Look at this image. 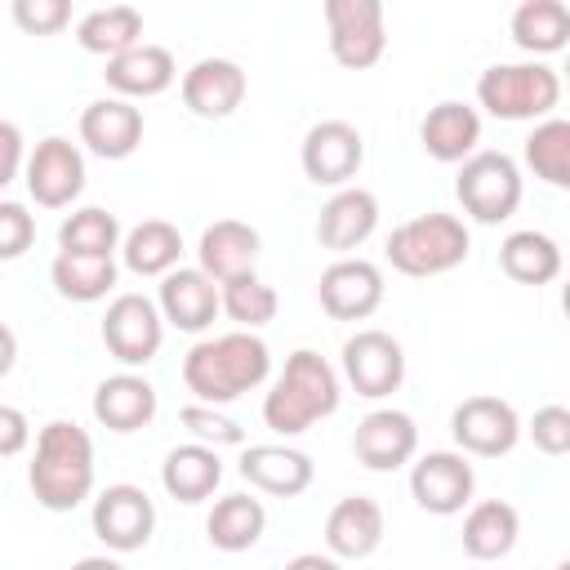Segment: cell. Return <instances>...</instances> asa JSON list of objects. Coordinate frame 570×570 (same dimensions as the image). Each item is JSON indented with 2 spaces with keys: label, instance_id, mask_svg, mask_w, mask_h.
I'll return each instance as SVG.
<instances>
[{
  "label": "cell",
  "instance_id": "1",
  "mask_svg": "<svg viewBox=\"0 0 570 570\" xmlns=\"http://www.w3.org/2000/svg\"><path fill=\"white\" fill-rule=\"evenodd\" d=\"M267 374H272V347L254 330L200 338L183 356V383L200 405H227L254 392Z\"/></svg>",
  "mask_w": 570,
  "mask_h": 570
},
{
  "label": "cell",
  "instance_id": "2",
  "mask_svg": "<svg viewBox=\"0 0 570 570\" xmlns=\"http://www.w3.org/2000/svg\"><path fill=\"white\" fill-rule=\"evenodd\" d=\"M27 485L45 512H71L94 494V441L80 423L53 419L36 436Z\"/></svg>",
  "mask_w": 570,
  "mask_h": 570
},
{
  "label": "cell",
  "instance_id": "3",
  "mask_svg": "<svg viewBox=\"0 0 570 570\" xmlns=\"http://www.w3.org/2000/svg\"><path fill=\"white\" fill-rule=\"evenodd\" d=\"M338 401H343V387H338L334 365L321 352L298 347L285 356L281 379L263 396V423L281 436H303L316 419H330Z\"/></svg>",
  "mask_w": 570,
  "mask_h": 570
},
{
  "label": "cell",
  "instance_id": "4",
  "mask_svg": "<svg viewBox=\"0 0 570 570\" xmlns=\"http://www.w3.org/2000/svg\"><path fill=\"white\" fill-rule=\"evenodd\" d=\"M472 249V236L463 227V218L454 214H419V218H405L392 236H387V263L401 272V276H441V272H454Z\"/></svg>",
  "mask_w": 570,
  "mask_h": 570
},
{
  "label": "cell",
  "instance_id": "5",
  "mask_svg": "<svg viewBox=\"0 0 570 570\" xmlns=\"http://www.w3.org/2000/svg\"><path fill=\"white\" fill-rule=\"evenodd\" d=\"M476 102L494 120H548L561 102V76L548 62H494L476 76Z\"/></svg>",
  "mask_w": 570,
  "mask_h": 570
},
{
  "label": "cell",
  "instance_id": "6",
  "mask_svg": "<svg viewBox=\"0 0 570 570\" xmlns=\"http://www.w3.org/2000/svg\"><path fill=\"white\" fill-rule=\"evenodd\" d=\"M521 165L508 151H476L459 165L454 196L476 223H503L521 205Z\"/></svg>",
  "mask_w": 570,
  "mask_h": 570
},
{
  "label": "cell",
  "instance_id": "7",
  "mask_svg": "<svg viewBox=\"0 0 570 570\" xmlns=\"http://www.w3.org/2000/svg\"><path fill=\"white\" fill-rule=\"evenodd\" d=\"M330 53L347 71H365L387 53V22L379 0H325Z\"/></svg>",
  "mask_w": 570,
  "mask_h": 570
},
{
  "label": "cell",
  "instance_id": "8",
  "mask_svg": "<svg viewBox=\"0 0 570 570\" xmlns=\"http://www.w3.org/2000/svg\"><path fill=\"white\" fill-rule=\"evenodd\" d=\"M102 343L129 370L156 361V352L165 343L160 303H151L147 294H116L107 303V316H102Z\"/></svg>",
  "mask_w": 570,
  "mask_h": 570
},
{
  "label": "cell",
  "instance_id": "9",
  "mask_svg": "<svg viewBox=\"0 0 570 570\" xmlns=\"http://www.w3.org/2000/svg\"><path fill=\"white\" fill-rule=\"evenodd\" d=\"M450 436L463 454L499 459L521 441V414L503 396H463L450 414Z\"/></svg>",
  "mask_w": 570,
  "mask_h": 570
},
{
  "label": "cell",
  "instance_id": "10",
  "mask_svg": "<svg viewBox=\"0 0 570 570\" xmlns=\"http://www.w3.org/2000/svg\"><path fill=\"white\" fill-rule=\"evenodd\" d=\"M94 534L111 548V552H138L151 543V530H156V503L142 485H129V481H116L107 485L98 499H94Z\"/></svg>",
  "mask_w": 570,
  "mask_h": 570
},
{
  "label": "cell",
  "instance_id": "11",
  "mask_svg": "<svg viewBox=\"0 0 570 570\" xmlns=\"http://www.w3.org/2000/svg\"><path fill=\"white\" fill-rule=\"evenodd\" d=\"M298 160H303V174L316 183V187H347L365 160V138L356 125L347 120H316L307 134H303V147H298Z\"/></svg>",
  "mask_w": 570,
  "mask_h": 570
},
{
  "label": "cell",
  "instance_id": "12",
  "mask_svg": "<svg viewBox=\"0 0 570 570\" xmlns=\"http://www.w3.org/2000/svg\"><path fill=\"white\" fill-rule=\"evenodd\" d=\"M80 191H85V151L62 134L40 138L27 156V196L45 209H67Z\"/></svg>",
  "mask_w": 570,
  "mask_h": 570
},
{
  "label": "cell",
  "instance_id": "13",
  "mask_svg": "<svg viewBox=\"0 0 570 570\" xmlns=\"http://www.w3.org/2000/svg\"><path fill=\"white\" fill-rule=\"evenodd\" d=\"M343 379L356 387V396H392L405 383V352L387 330H356L343 343Z\"/></svg>",
  "mask_w": 570,
  "mask_h": 570
},
{
  "label": "cell",
  "instance_id": "14",
  "mask_svg": "<svg viewBox=\"0 0 570 570\" xmlns=\"http://www.w3.org/2000/svg\"><path fill=\"white\" fill-rule=\"evenodd\" d=\"M476 490V472L463 454L454 450H428L414 468H410V494L423 512L432 517H454L472 503Z\"/></svg>",
  "mask_w": 570,
  "mask_h": 570
},
{
  "label": "cell",
  "instance_id": "15",
  "mask_svg": "<svg viewBox=\"0 0 570 570\" xmlns=\"http://www.w3.org/2000/svg\"><path fill=\"white\" fill-rule=\"evenodd\" d=\"M316 298L334 321H365L383 303V272L370 258H334L321 272Z\"/></svg>",
  "mask_w": 570,
  "mask_h": 570
},
{
  "label": "cell",
  "instance_id": "16",
  "mask_svg": "<svg viewBox=\"0 0 570 570\" xmlns=\"http://www.w3.org/2000/svg\"><path fill=\"white\" fill-rule=\"evenodd\" d=\"M160 316L183 330V334H200L214 325V316L223 312V285L214 276H205L200 267H174L169 276H160Z\"/></svg>",
  "mask_w": 570,
  "mask_h": 570
},
{
  "label": "cell",
  "instance_id": "17",
  "mask_svg": "<svg viewBox=\"0 0 570 570\" xmlns=\"http://www.w3.org/2000/svg\"><path fill=\"white\" fill-rule=\"evenodd\" d=\"M414 450H419V428L405 410H370L352 432V454L370 472H396L414 459Z\"/></svg>",
  "mask_w": 570,
  "mask_h": 570
},
{
  "label": "cell",
  "instance_id": "18",
  "mask_svg": "<svg viewBox=\"0 0 570 570\" xmlns=\"http://www.w3.org/2000/svg\"><path fill=\"white\" fill-rule=\"evenodd\" d=\"M245 71L232 58H200L183 71V102L200 120H227L245 102Z\"/></svg>",
  "mask_w": 570,
  "mask_h": 570
},
{
  "label": "cell",
  "instance_id": "19",
  "mask_svg": "<svg viewBox=\"0 0 570 570\" xmlns=\"http://www.w3.org/2000/svg\"><path fill=\"white\" fill-rule=\"evenodd\" d=\"M80 142L102 160H125L142 142V111L129 98H94L80 111Z\"/></svg>",
  "mask_w": 570,
  "mask_h": 570
},
{
  "label": "cell",
  "instance_id": "20",
  "mask_svg": "<svg viewBox=\"0 0 570 570\" xmlns=\"http://www.w3.org/2000/svg\"><path fill=\"white\" fill-rule=\"evenodd\" d=\"M379 227V196L365 191V187H343L334 191L325 205H321V218H316V240L334 254L347 258V249L365 245Z\"/></svg>",
  "mask_w": 570,
  "mask_h": 570
},
{
  "label": "cell",
  "instance_id": "21",
  "mask_svg": "<svg viewBox=\"0 0 570 570\" xmlns=\"http://www.w3.org/2000/svg\"><path fill=\"white\" fill-rule=\"evenodd\" d=\"M258 232L240 218H218L200 232V245H196V258H200V272L214 276L218 285L236 281V276H249L258 267Z\"/></svg>",
  "mask_w": 570,
  "mask_h": 570
},
{
  "label": "cell",
  "instance_id": "22",
  "mask_svg": "<svg viewBox=\"0 0 570 570\" xmlns=\"http://www.w3.org/2000/svg\"><path fill=\"white\" fill-rule=\"evenodd\" d=\"M236 472L254 490L276 494V499H298L312 485V476H316L312 459L303 450H294V445H245Z\"/></svg>",
  "mask_w": 570,
  "mask_h": 570
},
{
  "label": "cell",
  "instance_id": "23",
  "mask_svg": "<svg viewBox=\"0 0 570 570\" xmlns=\"http://www.w3.org/2000/svg\"><path fill=\"white\" fill-rule=\"evenodd\" d=\"M383 543V508L370 494H347L325 517V548L338 561H361Z\"/></svg>",
  "mask_w": 570,
  "mask_h": 570
},
{
  "label": "cell",
  "instance_id": "24",
  "mask_svg": "<svg viewBox=\"0 0 570 570\" xmlns=\"http://www.w3.org/2000/svg\"><path fill=\"white\" fill-rule=\"evenodd\" d=\"M419 142L432 160L441 165H463L468 156H476V142H481V111L468 107V102H436L423 125H419Z\"/></svg>",
  "mask_w": 570,
  "mask_h": 570
},
{
  "label": "cell",
  "instance_id": "25",
  "mask_svg": "<svg viewBox=\"0 0 570 570\" xmlns=\"http://www.w3.org/2000/svg\"><path fill=\"white\" fill-rule=\"evenodd\" d=\"M156 387L134 374V370H120V374H107L98 387H94V419L107 428V432H138L156 419Z\"/></svg>",
  "mask_w": 570,
  "mask_h": 570
},
{
  "label": "cell",
  "instance_id": "26",
  "mask_svg": "<svg viewBox=\"0 0 570 570\" xmlns=\"http://www.w3.org/2000/svg\"><path fill=\"white\" fill-rule=\"evenodd\" d=\"M218 481H223V459L214 445H200V441L174 445L160 463V485L178 503H205L218 490Z\"/></svg>",
  "mask_w": 570,
  "mask_h": 570
},
{
  "label": "cell",
  "instance_id": "27",
  "mask_svg": "<svg viewBox=\"0 0 570 570\" xmlns=\"http://www.w3.org/2000/svg\"><path fill=\"white\" fill-rule=\"evenodd\" d=\"M174 76H178L174 53L165 45H147V40L138 49L111 58L102 71V80L116 89V98H156L174 85Z\"/></svg>",
  "mask_w": 570,
  "mask_h": 570
},
{
  "label": "cell",
  "instance_id": "28",
  "mask_svg": "<svg viewBox=\"0 0 570 570\" xmlns=\"http://www.w3.org/2000/svg\"><path fill=\"white\" fill-rule=\"evenodd\" d=\"M521 534V512L508 499H481L463 517V552L472 561H499L517 548Z\"/></svg>",
  "mask_w": 570,
  "mask_h": 570
},
{
  "label": "cell",
  "instance_id": "29",
  "mask_svg": "<svg viewBox=\"0 0 570 570\" xmlns=\"http://www.w3.org/2000/svg\"><path fill=\"white\" fill-rule=\"evenodd\" d=\"M267 530V508L254 494H223L205 517V539L218 552H249Z\"/></svg>",
  "mask_w": 570,
  "mask_h": 570
},
{
  "label": "cell",
  "instance_id": "30",
  "mask_svg": "<svg viewBox=\"0 0 570 570\" xmlns=\"http://www.w3.org/2000/svg\"><path fill=\"white\" fill-rule=\"evenodd\" d=\"M499 267L517 285H548L561 276V245L548 232L521 227L499 245Z\"/></svg>",
  "mask_w": 570,
  "mask_h": 570
},
{
  "label": "cell",
  "instance_id": "31",
  "mask_svg": "<svg viewBox=\"0 0 570 570\" xmlns=\"http://www.w3.org/2000/svg\"><path fill=\"white\" fill-rule=\"evenodd\" d=\"M120 254L134 276H169L183 258V232L165 218H142L138 227L125 232Z\"/></svg>",
  "mask_w": 570,
  "mask_h": 570
},
{
  "label": "cell",
  "instance_id": "32",
  "mask_svg": "<svg viewBox=\"0 0 570 570\" xmlns=\"http://www.w3.org/2000/svg\"><path fill=\"white\" fill-rule=\"evenodd\" d=\"M76 40L89 53H102L107 62L138 49L142 45V13L134 4H107V9H89L76 22Z\"/></svg>",
  "mask_w": 570,
  "mask_h": 570
},
{
  "label": "cell",
  "instance_id": "33",
  "mask_svg": "<svg viewBox=\"0 0 570 570\" xmlns=\"http://www.w3.org/2000/svg\"><path fill=\"white\" fill-rule=\"evenodd\" d=\"M512 40L525 53H557L570 45V4L561 0H521L512 9Z\"/></svg>",
  "mask_w": 570,
  "mask_h": 570
},
{
  "label": "cell",
  "instance_id": "34",
  "mask_svg": "<svg viewBox=\"0 0 570 570\" xmlns=\"http://www.w3.org/2000/svg\"><path fill=\"white\" fill-rule=\"evenodd\" d=\"M120 245V218L102 205L71 209L58 227V254H85V258H111Z\"/></svg>",
  "mask_w": 570,
  "mask_h": 570
},
{
  "label": "cell",
  "instance_id": "35",
  "mask_svg": "<svg viewBox=\"0 0 570 570\" xmlns=\"http://www.w3.org/2000/svg\"><path fill=\"white\" fill-rule=\"evenodd\" d=\"M116 258H85V254H58L49 263V281L67 303H98L116 289Z\"/></svg>",
  "mask_w": 570,
  "mask_h": 570
},
{
  "label": "cell",
  "instance_id": "36",
  "mask_svg": "<svg viewBox=\"0 0 570 570\" xmlns=\"http://www.w3.org/2000/svg\"><path fill=\"white\" fill-rule=\"evenodd\" d=\"M521 156H525V165H530L534 178H543L548 187L570 191V120H561V116L539 120L530 129Z\"/></svg>",
  "mask_w": 570,
  "mask_h": 570
},
{
  "label": "cell",
  "instance_id": "37",
  "mask_svg": "<svg viewBox=\"0 0 570 570\" xmlns=\"http://www.w3.org/2000/svg\"><path fill=\"white\" fill-rule=\"evenodd\" d=\"M276 307H281V298H276V289L267 281H258V272L236 276V281L223 285V312L240 330H263L267 321H276Z\"/></svg>",
  "mask_w": 570,
  "mask_h": 570
},
{
  "label": "cell",
  "instance_id": "38",
  "mask_svg": "<svg viewBox=\"0 0 570 570\" xmlns=\"http://www.w3.org/2000/svg\"><path fill=\"white\" fill-rule=\"evenodd\" d=\"M178 423L191 432V441H200V445H245V428L232 419V414H223L218 405H200V401H191V405H183L178 410Z\"/></svg>",
  "mask_w": 570,
  "mask_h": 570
},
{
  "label": "cell",
  "instance_id": "39",
  "mask_svg": "<svg viewBox=\"0 0 570 570\" xmlns=\"http://www.w3.org/2000/svg\"><path fill=\"white\" fill-rule=\"evenodd\" d=\"M525 432H530L534 450H543L552 459L557 454H570V410L566 405H539Z\"/></svg>",
  "mask_w": 570,
  "mask_h": 570
},
{
  "label": "cell",
  "instance_id": "40",
  "mask_svg": "<svg viewBox=\"0 0 570 570\" xmlns=\"http://www.w3.org/2000/svg\"><path fill=\"white\" fill-rule=\"evenodd\" d=\"M13 22L31 36H53L71 22V4L67 0H13Z\"/></svg>",
  "mask_w": 570,
  "mask_h": 570
},
{
  "label": "cell",
  "instance_id": "41",
  "mask_svg": "<svg viewBox=\"0 0 570 570\" xmlns=\"http://www.w3.org/2000/svg\"><path fill=\"white\" fill-rule=\"evenodd\" d=\"M36 240V218L18 200H0V258H22Z\"/></svg>",
  "mask_w": 570,
  "mask_h": 570
},
{
  "label": "cell",
  "instance_id": "42",
  "mask_svg": "<svg viewBox=\"0 0 570 570\" xmlns=\"http://www.w3.org/2000/svg\"><path fill=\"white\" fill-rule=\"evenodd\" d=\"M27 414L18 410V405H0V454L4 459H13V454H22V445H27Z\"/></svg>",
  "mask_w": 570,
  "mask_h": 570
},
{
  "label": "cell",
  "instance_id": "43",
  "mask_svg": "<svg viewBox=\"0 0 570 570\" xmlns=\"http://www.w3.org/2000/svg\"><path fill=\"white\" fill-rule=\"evenodd\" d=\"M0 151H4V160H0V183L9 187V183L18 178V169H22V129H18V120H0Z\"/></svg>",
  "mask_w": 570,
  "mask_h": 570
},
{
  "label": "cell",
  "instance_id": "44",
  "mask_svg": "<svg viewBox=\"0 0 570 570\" xmlns=\"http://www.w3.org/2000/svg\"><path fill=\"white\" fill-rule=\"evenodd\" d=\"M285 570H343V566L330 552H298V557L285 561Z\"/></svg>",
  "mask_w": 570,
  "mask_h": 570
},
{
  "label": "cell",
  "instance_id": "45",
  "mask_svg": "<svg viewBox=\"0 0 570 570\" xmlns=\"http://www.w3.org/2000/svg\"><path fill=\"white\" fill-rule=\"evenodd\" d=\"M71 570H125L116 557H80Z\"/></svg>",
  "mask_w": 570,
  "mask_h": 570
},
{
  "label": "cell",
  "instance_id": "46",
  "mask_svg": "<svg viewBox=\"0 0 570 570\" xmlns=\"http://www.w3.org/2000/svg\"><path fill=\"white\" fill-rule=\"evenodd\" d=\"M561 312H566V321H570V281L561 285Z\"/></svg>",
  "mask_w": 570,
  "mask_h": 570
},
{
  "label": "cell",
  "instance_id": "47",
  "mask_svg": "<svg viewBox=\"0 0 570 570\" xmlns=\"http://www.w3.org/2000/svg\"><path fill=\"white\" fill-rule=\"evenodd\" d=\"M561 76H566V80H570V58H566V67H561Z\"/></svg>",
  "mask_w": 570,
  "mask_h": 570
},
{
  "label": "cell",
  "instance_id": "48",
  "mask_svg": "<svg viewBox=\"0 0 570 570\" xmlns=\"http://www.w3.org/2000/svg\"><path fill=\"white\" fill-rule=\"evenodd\" d=\"M557 570H570V557H566V561H557Z\"/></svg>",
  "mask_w": 570,
  "mask_h": 570
}]
</instances>
